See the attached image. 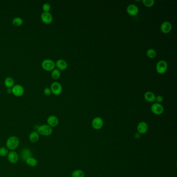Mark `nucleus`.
I'll use <instances>...</instances> for the list:
<instances>
[{"label":"nucleus","mask_w":177,"mask_h":177,"mask_svg":"<svg viewBox=\"0 0 177 177\" xmlns=\"http://www.w3.org/2000/svg\"><path fill=\"white\" fill-rule=\"evenodd\" d=\"M50 90L52 94L55 96H59L62 92V87L61 84L58 82H54L50 85Z\"/></svg>","instance_id":"39448f33"},{"label":"nucleus","mask_w":177,"mask_h":177,"mask_svg":"<svg viewBox=\"0 0 177 177\" xmlns=\"http://www.w3.org/2000/svg\"><path fill=\"white\" fill-rule=\"evenodd\" d=\"M146 56L150 59H154L156 56V52L153 48H149L146 50Z\"/></svg>","instance_id":"5701e85b"},{"label":"nucleus","mask_w":177,"mask_h":177,"mask_svg":"<svg viewBox=\"0 0 177 177\" xmlns=\"http://www.w3.org/2000/svg\"><path fill=\"white\" fill-rule=\"evenodd\" d=\"M41 19L45 24H50L52 22L53 17L50 12H43L41 15Z\"/></svg>","instance_id":"6e6552de"},{"label":"nucleus","mask_w":177,"mask_h":177,"mask_svg":"<svg viewBox=\"0 0 177 177\" xmlns=\"http://www.w3.org/2000/svg\"><path fill=\"white\" fill-rule=\"evenodd\" d=\"M85 174L83 171L81 170H76L72 172V177H84Z\"/></svg>","instance_id":"b1692460"},{"label":"nucleus","mask_w":177,"mask_h":177,"mask_svg":"<svg viewBox=\"0 0 177 177\" xmlns=\"http://www.w3.org/2000/svg\"><path fill=\"white\" fill-rule=\"evenodd\" d=\"M142 2L146 7H151L155 4L154 0H142Z\"/></svg>","instance_id":"393cba45"},{"label":"nucleus","mask_w":177,"mask_h":177,"mask_svg":"<svg viewBox=\"0 0 177 177\" xmlns=\"http://www.w3.org/2000/svg\"><path fill=\"white\" fill-rule=\"evenodd\" d=\"M144 99H146V101L149 102L150 103H153L155 101L156 96L152 92H146L144 94Z\"/></svg>","instance_id":"f3484780"},{"label":"nucleus","mask_w":177,"mask_h":177,"mask_svg":"<svg viewBox=\"0 0 177 177\" xmlns=\"http://www.w3.org/2000/svg\"><path fill=\"white\" fill-rule=\"evenodd\" d=\"M148 130V125L145 122H140L137 126V131L139 134H144Z\"/></svg>","instance_id":"2eb2a0df"},{"label":"nucleus","mask_w":177,"mask_h":177,"mask_svg":"<svg viewBox=\"0 0 177 177\" xmlns=\"http://www.w3.org/2000/svg\"><path fill=\"white\" fill-rule=\"evenodd\" d=\"M7 159L10 163L15 164L17 163L19 160V156L16 152L12 151L7 154Z\"/></svg>","instance_id":"ddd939ff"},{"label":"nucleus","mask_w":177,"mask_h":177,"mask_svg":"<svg viewBox=\"0 0 177 177\" xmlns=\"http://www.w3.org/2000/svg\"><path fill=\"white\" fill-rule=\"evenodd\" d=\"M27 164L31 167H35L38 165V161L36 159L32 157L28 158L26 161Z\"/></svg>","instance_id":"412c9836"},{"label":"nucleus","mask_w":177,"mask_h":177,"mask_svg":"<svg viewBox=\"0 0 177 177\" xmlns=\"http://www.w3.org/2000/svg\"><path fill=\"white\" fill-rule=\"evenodd\" d=\"M151 110L152 112L155 115H161L163 113L164 108L161 104L154 103L151 106Z\"/></svg>","instance_id":"0eeeda50"},{"label":"nucleus","mask_w":177,"mask_h":177,"mask_svg":"<svg viewBox=\"0 0 177 177\" xmlns=\"http://www.w3.org/2000/svg\"><path fill=\"white\" fill-rule=\"evenodd\" d=\"M8 154V150L5 147L0 148V156L4 157Z\"/></svg>","instance_id":"a878e982"},{"label":"nucleus","mask_w":177,"mask_h":177,"mask_svg":"<svg viewBox=\"0 0 177 177\" xmlns=\"http://www.w3.org/2000/svg\"><path fill=\"white\" fill-rule=\"evenodd\" d=\"M23 23H24V20L20 17H16L14 18H13L12 20V24L16 27L21 26Z\"/></svg>","instance_id":"aec40b11"},{"label":"nucleus","mask_w":177,"mask_h":177,"mask_svg":"<svg viewBox=\"0 0 177 177\" xmlns=\"http://www.w3.org/2000/svg\"><path fill=\"white\" fill-rule=\"evenodd\" d=\"M48 125L51 127H55L59 124V120L57 116L55 115H50L47 119Z\"/></svg>","instance_id":"f8f14e48"},{"label":"nucleus","mask_w":177,"mask_h":177,"mask_svg":"<svg viewBox=\"0 0 177 177\" xmlns=\"http://www.w3.org/2000/svg\"><path fill=\"white\" fill-rule=\"evenodd\" d=\"M44 93L45 95L46 96H50L52 94V91L50 90V88L49 87H45L44 90Z\"/></svg>","instance_id":"c85d7f7f"},{"label":"nucleus","mask_w":177,"mask_h":177,"mask_svg":"<svg viewBox=\"0 0 177 177\" xmlns=\"http://www.w3.org/2000/svg\"><path fill=\"white\" fill-rule=\"evenodd\" d=\"M168 69V64L167 62L161 60L157 62L156 64V70L160 74H163L165 73Z\"/></svg>","instance_id":"20e7f679"},{"label":"nucleus","mask_w":177,"mask_h":177,"mask_svg":"<svg viewBox=\"0 0 177 177\" xmlns=\"http://www.w3.org/2000/svg\"><path fill=\"white\" fill-rule=\"evenodd\" d=\"M43 10L44 12H49L51 10V6L48 3H45L42 6Z\"/></svg>","instance_id":"bb28decb"},{"label":"nucleus","mask_w":177,"mask_h":177,"mask_svg":"<svg viewBox=\"0 0 177 177\" xmlns=\"http://www.w3.org/2000/svg\"><path fill=\"white\" fill-rule=\"evenodd\" d=\"M38 134L43 136H48L52 134V128L48 125H43L39 126L37 129Z\"/></svg>","instance_id":"f03ea898"},{"label":"nucleus","mask_w":177,"mask_h":177,"mask_svg":"<svg viewBox=\"0 0 177 177\" xmlns=\"http://www.w3.org/2000/svg\"><path fill=\"white\" fill-rule=\"evenodd\" d=\"M19 145V140L18 138L16 136L10 137L6 142V146L8 150H14L16 149Z\"/></svg>","instance_id":"f257e3e1"},{"label":"nucleus","mask_w":177,"mask_h":177,"mask_svg":"<svg viewBox=\"0 0 177 177\" xmlns=\"http://www.w3.org/2000/svg\"><path fill=\"white\" fill-rule=\"evenodd\" d=\"M21 160L23 161H26L28 158L31 157L32 156V152L29 149L26 148L24 149L21 151L20 153Z\"/></svg>","instance_id":"dca6fc26"},{"label":"nucleus","mask_w":177,"mask_h":177,"mask_svg":"<svg viewBox=\"0 0 177 177\" xmlns=\"http://www.w3.org/2000/svg\"><path fill=\"white\" fill-rule=\"evenodd\" d=\"M11 90L12 94L16 97H21L24 94V87L20 84L15 85L11 88Z\"/></svg>","instance_id":"423d86ee"},{"label":"nucleus","mask_w":177,"mask_h":177,"mask_svg":"<svg viewBox=\"0 0 177 177\" xmlns=\"http://www.w3.org/2000/svg\"><path fill=\"white\" fill-rule=\"evenodd\" d=\"M4 85L7 88H12L15 85V80L12 77H7L4 80Z\"/></svg>","instance_id":"a211bd4d"},{"label":"nucleus","mask_w":177,"mask_h":177,"mask_svg":"<svg viewBox=\"0 0 177 177\" xmlns=\"http://www.w3.org/2000/svg\"><path fill=\"white\" fill-rule=\"evenodd\" d=\"M172 24L170 22L165 21L161 24L160 29L162 33L164 34H168L172 30Z\"/></svg>","instance_id":"9d476101"},{"label":"nucleus","mask_w":177,"mask_h":177,"mask_svg":"<svg viewBox=\"0 0 177 177\" xmlns=\"http://www.w3.org/2000/svg\"><path fill=\"white\" fill-rule=\"evenodd\" d=\"M29 139L31 142L34 143V142L38 141L39 139L38 133L36 131H33L29 135Z\"/></svg>","instance_id":"6ab92c4d"},{"label":"nucleus","mask_w":177,"mask_h":177,"mask_svg":"<svg viewBox=\"0 0 177 177\" xmlns=\"http://www.w3.org/2000/svg\"><path fill=\"white\" fill-rule=\"evenodd\" d=\"M55 66L60 71H64L68 68V64L64 59H58L55 62Z\"/></svg>","instance_id":"4468645a"},{"label":"nucleus","mask_w":177,"mask_h":177,"mask_svg":"<svg viewBox=\"0 0 177 177\" xmlns=\"http://www.w3.org/2000/svg\"><path fill=\"white\" fill-rule=\"evenodd\" d=\"M42 68L46 71H52L55 69V62L50 59H45L42 62Z\"/></svg>","instance_id":"7ed1b4c3"},{"label":"nucleus","mask_w":177,"mask_h":177,"mask_svg":"<svg viewBox=\"0 0 177 177\" xmlns=\"http://www.w3.org/2000/svg\"><path fill=\"white\" fill-rule=\"evenodd\" d=\"M155 101H156V103L158 104H161L164 101V97L161 96V95H158L157 96H156V99Z\"/></svg>","instance_id":"cd10ccee"},{"label":"nucleus","mask_w":177,"mask_h":177,"mask_svg":"<svg viewBox=\"0 0 177 177\" xmlns=\"http://www.w3.org/2000/svg\"><path fill=\"white\" fill-rule=\"evenodd\" d=\"M92 125L93 128L96 130L100 129L104 126V120L100 117H96L93 119Z\"/></svg>","instance_id":"1a4fd4ad"},{"label":"nucleus","mask_w":177,"mask_h":177,"mask_svg":"<svg viewBox=\"0 0 177 177\" xmlns=\"http://www.w3.org/2000/svg\"><path fill=\"white\" fill-rule=\"evenodd\" d=\"M126 11L128 15L130 16H136L138 14L139 12V8L137 6V5L132 4L128 5L127 8H126Z\"/></svg>","instance_id":"9b49d317"},{"label":"nucleus","mask_w":177,"mask_h":177,"mask_svg":"<svg viewBox=\"0 0 177 177\" xmlns=\"http://www.w3.org/2000/svg\"><path fill=\"white\" fill-rule=\"evenodd\" d=\"M60 76H61L60 71L57 69H55L51 72V76L55 80H57L58 79H59Z\"/></svg>","instance_id":"4be33fe9"}]
</instances>
